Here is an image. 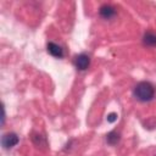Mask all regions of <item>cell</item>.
Listing matches in <instances>:
<instances>
[{"label": "cell", "mask_w": 156, "mask_h": 156, "mask_svg": "<svg viewBox=\"0 0 156 156\" xmlns=\"http://www.w3.org/2000/svg\"><path fill=\"white\" fill-rule=\"evenodd\" d=\"M134 96L139 101H150L155 95V89L149 82H140L134 88Z\"/></svg>", "instance_id": "6da1fadb"}, {"label": "cell", "mask_w": 156, "mask_h": 156, "mask_svg": "<svg viewBox=\"0 0 156 156\" xmlns=\"http://www.w3.org/2000/svg\"><path fill=\"white\" fill-rule=\"evenodd\" d=\"M48 51H49L54 57L61 58V57L63 56V49H62L60 45L55 44V43H49V44H48Z\"/></svg>", "instance_id": "277c9868"}, {"label": "cell", "mask_w": 156, "mask_h": 156, "mask_svg": "<svg viewBox=\"0 0 156 156\" xmlns=\"http://www.w3.org/2000/svg\"><path fill=\"white\" fill-rule=\"evenodd\" d=\"M106 140H107V143L110 145H116L119 141V134L117 132H110L106 135Z\"/></svg>", "instance_id": "52a82bcc"}, {"label": "cell", "mask_w": 156, "mask_h": 156, "mask_svg": "<svg viewBox=\"0 0 156 156\" xmlns=\"http://www.w3.org/2000/svg\"><path fill=\"white\" fill-rule=\"evenodd\" d=\"M17 143H18V136H17V134H15V133H6V134L2 136V139H1V144H2V146H4L5 149L12 147V146H15Z\"/></svg>", "instance_id": "3957f363"}, {"label": "cell", "mask_w": 156, "mask_h": 156, "mask_svg": "<svg viewBox=\"0 0 156 156\" xmlns=\"http://www.w3.org/2000/svg\"><path fill=\"white\" fill-rule=\"evenodd\" d=\"M89 63H90V57L87 54H79V55H77L74 57V66L79 71L87 69Z\"/></svg>", "instance_id": "7a4b0ae2"}, {"label": "cell", "mask_w": 156, "mask_h": 156, "mask_svg": "<svg viewBox=\"0 0 156 156\" xmlns=\"http://www.w3.org/2000/svg\"><path fill=\"white\" fill-rule=\"evenodd\" d=\"M100 15L104 18H111L116 15V10L110 5H104L100 7Z\"/></svg>", "instance_id": "5b68a950"}, {"label": "cell", "mask_w": 156, "mask_h": 156, "mask_svg": "<svg viewBox=\"0 0 156 156\" xmlns=\"http://www.w3.org/2000/svg\"><path fill=\"white\" fill-rule=\"evenodd\" d=\"M144 43L149 46H156V34L152 32H147L144 35Z\"/></svg>", "instance_id": "8992f818"}, {"label": "cell", "mask_w": 156, "mask_h": 156, "mask_svg": "<svg viewBox=\"0 0 156 156\" xmlns=\"http://www.w3.org/2000/svg\"><path fill=\"white\" fill-rule=\"evenodd\" d=\"M117 117H118V116H117V113H115V112H112V113H110V115L107 116V121L112 123V122H115V121L117 119Z\"/></svg>", "instance_id": "ba28073f"}]
</instances>
